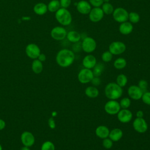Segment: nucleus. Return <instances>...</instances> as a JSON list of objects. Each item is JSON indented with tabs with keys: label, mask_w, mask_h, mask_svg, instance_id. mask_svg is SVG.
Returning a JSON list of instances; mask_svg holds the SVG:
<instances>
[{
	"label": "nucleus",
	"mask_w": 150,
	"mask_h": 150,
	"mask_svg": "<svg viewBox=\"0 0 150 150\" xmlns=\"http://www.w3.org/2000/svg\"><path fill=\"white\" fill-rule=\"evenodd\" d=\"M74 57V54L71 50L67 49H63L57 53L56 60L60 66L66 67L73 63Z\"/></svg>",
	"instance_id": "1"
},
{
	"label": "nucleus",
	"mask_w": 150,
	"mask_h": 150,
	"mask_svg": "<svg viewBox=\"0 0 150 150\" xmlns=\"http://www.w3.org/2000/svg\"><path fill=\"white\" fill-rule=\"evenodd\" d=\"M105 94L107 98L115 100L120 98L122 94L121 87L114 83H108L105 88Z\"/></svg>",
	"instance_id": "2"
},
{
	"label": "nucleus",
	"mask_w": 150,
	"mask_h": 150,
	"mask_svg": "<svg viewBox=\"0 0 150 150\" xmlns=\"http://www.w3.org/2000/svg\"><path fill=\"white\" fill-rule=\"evenodd\" d=\"M57 21L63 26H67L71 23L72 16L70 12L66 8L59 9L55 13Z\"/></svg>",
	"instance_id": "3"
},
{
	"label": "nucleus",
	"mask_w": 150,
	"mask_h": 150,
	"mask_svg": "<svg viewBox=\"0 0 150 150\" xmlns=\"http://www.w3.org/2000/svg\"><path fill=\"white\" fill-rule=\"evenodd\" d=\"M129 13L126 9L123 8H117L112 12V16L114 19L119 23L127 22L128 19Z\"/></svg>",
	"instance_id": "4"
},
{
	"label": "nucleus",
	"mask_w": 150,
	"mask_h": 150,
	"mask_svg": "<svg viewBox=\"0 0 150 150\" xmlns=\"http://www.w3.org/2000/svg\"><path fill=\"white\" fill-rule=\"evenodd\" d=\"M97 46L96 40L91 38L87 36L84 38L81 43V48L86 53H91L93 52Z\"/></svg>",
	"instance_id": "5"
},
{
	"label": "nucleus",
	"mask_w": 150,
	"mask_h": 150,
	"mask_svg": "<svg viewBox=\"0 0 150 150\" xmlns=\"http://www.w3.org/2000/svg\"><path fill=\"white\" fill-rule=\"evenodd\" d=\"M25 53L28 57L34 60L38 59L40 53V49L37 45L29 43L26 46Z\"/></svg>",
	"instance_id": "6"
},
{
	"label": "nucleus",
	"mask_w": 150,
	"mask_h": 150,
	"mask_svg": "<svg viewBox=\"0 0 150 150\" xmlns=\"http://www.w3.org/2000/svg\"><path fill=\"white\" fill-rule=\"evenodd\" d=\"M125 49L126 46L122 42H113L109 46V52L112 54L117 55L121 54L125 52Z\"/></svg>",
	"instance_id": "7"
},
{
	"label": "nucleus",
	"mask_w": 150,
	"mask_h": 150,
	"mask_svg": "<svg viewBox=\"0 0 150 150\" xmlns=\"http://www.w3.org/2000/svg\"><path fill=\"white\" fill-rule=\"evenodd\" d=\"M93 77L94 74L93 71L90 69L87 68L81 69L78 74V79L79 81L84 84L91 81Z\"/></svg>",
	"instance_id": "8"
},
{
	"label": "nucleus",
	"mask_w": 150,
	"mask_h": 150,
	"mask_svg": "<svg viewBox=\"0 0 150 150\" xmlns=\"http://www.w3.org/2000/svg\"><path fill=\"white\" fill-rule=\"evenodd\" d=\"M51 37L56 40H63L67 35L66 30L62 26L54 27L50 32Z\"/></svg>",
	"instance_id": "9"
},
{
	"label": "nucleus",
	"mask_w": 150,
	"mask_h": 150,
	"mask_svg": "<svg viewBox=\"0 0 150 150\" xmlns=\"http://www.w3.org/2000/svg\"><path fill=\"white\" fill-rule=\"evenodd\" d=\"M21 140L23 146L30 147L35 142V138L33 134L29 131H24L21 135Z\"/></svg>",
	"instance_id": "10"
},
{
	"label": "nucleus",
	"mask_w": 150,
	"mask_h": 150,
	"mask_svg": "<svg viewBox=\"0 0 150 150\" xmlns=\"http://www.w3.org/2000/svg\"><path fill=\"white\" fill-rule=\"evenodd\" d=\"M120 105L117 101L111 100L105 104L104 110L107 113L110 115H114L120 111Z\"/></svg>",
	"instance_id": "11"
},
{
	"label": "nucleus",
	"mask_w": 150,
	"mask_h": 150,
	"mask_svg": "<svg viewBox=\"0 0 150 150\" xmlns=\"http://www.w3.org/2000/svg\"><path fill=\"white\" fill-rule=\"evenodd\" d=\"M104 16V12L100 7H94L89 13V19L93 22H97L101 21Z\"/></svg>",
	"instance_id": "12"
},
{
	"label": "nucleus",
	"mask_w": 150,
	"mask_h": 150,
	"mask_svg": "<svg viewBox=\"0 0 150 150\" xmlns=\"http://www.w3.org/2000/svg\"><path fill=\"white\" fill-rule=\"evenodd\" d=\"M134 128L138 132L143 133L145 132L148 129V125L142 118H138L135 119L133 122Z\"/></svg>",
	"instance_id": "13"
},
{
	"label": "nucleus",
	"mask_w": 150,
	"mask_h": 150,
	"mask_svg": "<svg viewBox=\"0 0 150 150\" xmlns=\"http://www.w3.org/2000/svg\"><path fill=\"white\" fill-rule=\"evenodd\" d=\"M76 8L79 12L81 14H88L90 13L91 6L90 4L84 0H81L79 1L76 5Z\"/></svg>",
	"instance_id": "14"
},
{
	"label": "nucleus",
	"mask_w": 150,
	"mask_h": 150,
	"mask_svg": "<svg viewBox=\"0 0 150 150\" xmlns=\"http://www.w3.org/2000/svg\"><path fill=\"white\" fill-rule=\"evenodd\" d=\"M128 94L132 99L138 100L142 97L143 92L138 86H131L128 90Z\"/></svg>",
	"instance_id": "15"
},
{
	"label": "nucleus",
	"mask_w": 150,
	"mask_h": 150,
	"mask_svg": "<svg viewBox=\"0 0 150 150\" xmlns=\"http://www.w3.org/2000/svg\"><path fill=\"white\" fill-rule=\"evenodd\" d=\"M117 117L120 122L126 123L131 121L132 117V114L130 111L127 109H123L118 112Z\"/></svg>",
	"instance_id": "16"
},
{
	"label": "nucleus",
	"mask_w": 150,
	"mask_h": 150,
	"mask_svg": "<svg viewBox=\"0 0 150 150\" xmlns=\"http://www.w3.org/2000/svg\"><path fill=\"white\" fill-rule=\"evenodd\" d=\"M96 62H97L96 57L91 54H89L85 56L83 59V65L85 68L90 69L95 66V65L96 64Z\"/></svg>",
	"instance_id": "17"
},
{
	"label": "nucleus",
	"mask_w": 150,
	"mask_h": 150,
	"mask_svg": "<svg viewBox=\"0 0 150 150\" xmlns=\"http://www.w3.org/2000/svg\"><path fill=\"white\" fill-rule=\"evenodd\" d=\"M133 30V26L132 23L128 22H124L120 24L119 26L120 32L124 35H128L132 32Z\"/></svg>",
	"instance_id": "18"
},
{
	"label": "nucleus",
	"mask_w": 150,
	"mask_h": 150,
	"mask_svg": "<svg viewBox=\"0 0 150 150\" xmlns=\"http://www.w3.org/2000/svg\"><path fill=\"white\" fill-rule=\"evenodd\" d=\"M47 5L43 2H39L35 5L33 6L34 12L38 15H43L47 11Z\"/></svg>",
	"instance_id": "19"
},
{
	"label": "nucleus",
	"mask_w": 150,
	"mask_h": 150,
	"mask_svg": "<svg viewBox=\"0 0 150 150\" xmlns=\"http://www.w3.org/2000/svg\"><path fill=\"white\" fill-rule=\"evenodd\" d=\"M108 128L104 125L98 127L96 129V135L100 138H106L109 135Z\"/></svg>",
	"instance_id": "20"
},
{
	"label": "nucleus",
	"mask_w": 150,
	"mask_h": 150,
	"mask_svg": "<svg viewBox=\"0 0 150 150\" xmlns=\"http://www.w3.org/2000/svg\"><path fill=\"white\" fill-rule=\"evenodd\" d=\"M66 37L69 41L73 43L78 42L81 39L80 34L74 30L69 31L68 33H67Z\"/></svg>",
	"instance_id": "21"
},
{
	"label": "nucleus",
	"mask_w": 150,
	"mask_h": 150,
	"mask_svg": "<svg viewBox=\"0 0 150 150\" xmlns=\"http://www.w3.org/2000/svg\"><path fill=\"white\" fill-rule=\"evenodd\" d=\"M31 68L32 71L35 74H40L43 70L42 62L39 60L38 59H34L32 63Z\"/></svg>",
	"instance_id": "22"
},
{
	"label": "nucleus",
	"mask_w": 150,
	"mask_h": 150,
	"mask_svg": "<svg viewBox=\"0 0 150 150\" xmlns=\"http://www.w3.org/2000/svg\"><path fill=\"white\" fill-rule=\"evenodd\" d=\"M109 137L111 140L114 141H118L122 136V131L119 128H115L109 133Z\"/></svg>",
	"instance_id": "23"
},
{
	"label": "nucleus",
	"mask_w": 150,
	"mask_h": 150,
	"mask_svg": "<svg viewBox=\"0 0 150 150\" xmlns=\"http://www.w3.org/2000/svg\"><path fill=\"white\" fill-rule=\"evenodd\" d=\"M47 10L51 12H56L60 9V4L59 0H52L47 5Z\"/></svg>",
	"instance_id": "24"
},
{
	"label": "nucleus",
	"mask_w": 150,
	"mask_h": 150,
	"mask_svg": "<svg viewBox=\"0 0 150 150\" xmlns=\"http://www.w3.org/2000/svg\"><path fill=\"white\" fill-rule=\"evenodd\" d=\"M98 90L96 87H88L85 90V94L86 96L90 98L97 97L98 95Z\"/></svg>",
	"instance_id": "25"
},
{
	"label": "nucleus",
	"mask_w": 150,
	"mask_h": 150,
	"mask_svg": "<svg viewBox=\"0 0 150 150\" xmlns=\"http://www.w3.org/2000/svg\"><path fill=\"white\" fill-rule=\"evenodd\" d=\"M126 64H127V62L125 59L122 57L117 59L114 62V66L117 69H122L124 68Z\"/></svg>",
	"instance_id": "26"
},
{
	"label": "nucleus",
	"mask_w": 150,
	"mask_h": 150,
	"mask_svg": "<svg viewBox=\"0 0 150 150\" xmlns=\"http://www.w3.org/2000/svg\"><path fill=\"white\" fill-rule=\"evenodd\" d=\"M104 65L103 63H99L96 64L94 67V70L93 72L94 76L96 77L100 76L101 74L103 71L104 70Z\"/></svg>",
	"instance_id": "27"
},
{
	"label": "nucleus",
	"mask_w": 150,
	"mask_h": 150,
	"mask_svg": "<svg viewBox=\"0 0 150 150\" xmlns=\"http://www.w3.org/2000/svg\"><path fill=\"white\" fill-rule=\"evenodd\" d=\"M101 9L104 13H105L107 15H110L111 13H112L114 10L113 6L109 2H105L103 4Z\"/></svg>",
	"instance_id": "28"
},
{
	"label": "nucleus",
	"mask_w": 150,
	"mask_h": 150,
	"mask_svg": "<svg viewBox=\"0 0 150 150\" xmlns=\"http://www.w3.org/2000/svg\"><path fill=\"white\" fill-rule=\"evenodd\" d=\"M128 19L129 20L131 23H137L139 21L140 17L138 13L135 12H131L129 13Z\"/></svg>",
	"instance_id": "29"
},
{
	"label": "nucleus",
	"mask_w": 150,
	"mask_h": 150,
	"mask_svg": "<svg viewBox=\"0 0 150 150\" xmlns=\"http://www.w3.org/2000/svg\"><path fill=\"white\" fill-rule=\"evenodd\" d=\"M117 84L120 87H124L127 83V78L124 74H120L117 78Z\"/></svg>",
	"instance_id": "30"
},
{
	"label": "nucleus",
	"mask_w": 150,
	"mask_h": 150,
	"mask_svg": "<svg viewBox=\"0 0 150 150\" xmlns=\"http://www.w3.org/2000/svg\"><path fill=\"white\" fill-rule=\"evenodd\" d=\"M41 150H55V146L52 142L47 141L42 144Z\"/></svg>",
	"instance_id": "31"
},
{
	"label": "nucleus",
	"mask_w": 150,
	"mask_h": 150,
	"mask_svg": "<svg viewBox=\"0 0 150 150\" xmlns=\"http://www.w3.org/2000/svg\"><path fill=\"white\" fill-rule=\"evenodd\" d=\"M112 58V54L110 53L109 51L104 52L101 56L102 60L105 62H110Z\"/></svg>",
	"instance_id": "32"
},
{
	"label": "nucleus",
	"mask_w": 150,
	"mask_h": 150,
	"mask_svg": "<svg viewBox=\"0 0 150 150\" xmlns=\"http://www.w3.org/2000/svg\"><path fill=\"white\" fill-rule=\"evenodd\" d=\"M131 101L128 98H124L120 101V107L124 109L128 108L130 105Z\"/></svg>",
	"instance_id": "33"
},
{
	"label": "nucleus",
	"mask_w": 150,
	"mask_h": 150,
	"mask_svg": "<svg viewBox=\"0 0 150 150\" xmlns=\"http://www.w3.org/2000/svg\"><path fill=\"white\" fill-rule=\"evenodd\" d=\"M138 87H139V88L141 90V91L143 93L146 92L147 87H148V83H147V81L146 80H140L139 83H138Z\"/></svg>",
	"instance_id": "34"
},
{
	"label": "nucleus",
	"mask_w": 150,
	"mask_h": 150,
	"mask_svg": "<svg viewBox=\"0 0 150 150\" xmlns=\"http://www.w3.org/2000/svg\"><path fill=\"white\" fill-rule=\"evenodd\" d=\"M142 99L144 103L150 105V92H145L142 96Z\"/></svg>",
	"instance_id": "35"
},
{
	"label": "nucleus",
	"mask_w": 150,
	"mask_h": 150,
	"mask_svg": "<svg viewBox=\"0 0 150 150\" xmlns=\"http://www.w3.org/2000/svg\"><path fill=\"white\" fill-rule=\"evenodd\" d=\"M103 145L104 148L106 149H110L112 147V140H111L109 138H104L103 142Z\"/></svg>",
	"instance_id": "36"
},
{
	"label": "nucleus",
	"mask_w": 150,
	"mask_h": 150,
	"mask_svg": "<svg viewBox=\"0 0 150 150\" xmlns=\"http://www.w3.org/2000/svg\"><path fill=\"white\" fill-rule=\"evenodd\" d=\"M90 5L94 7H100L103 5L104 1L103 0H89Z\"/></svg>",
	"instance_id": "37"
},
{
	"label": "nucleus",
	"mask_w": 150,
	"mask_h": 150,
	"mask_svg": "<svg viewBox=\"0 0 150 150\" xmlns=\"http://www.w3.org/2000/svg\"><path fill=\"white\" fill-rule=\"evenodd\" d=\"M59 2H60V6L63 8L66 9L71 4V0H60Z\"/></svg>",
	"instance_id": "38"
},
{
	"label": "nucleus",
	"mask_w": 150,
	"mask_h": 150,
	"mask_svg": "<svg viewBox=\"0 0 150 150\" xmlns=\"http://www.w3.org/2000/svg\"><path fill=\"white\" fill-rule=\"evenodd\" d=\"M48 125H49V127L51 129H54L55 128V127H56L55 121H54L53 117H51L48 120Z\"/></svg>",
	"instance_id": "39"
},
{
	"label": "nucleus",
	"mask_w": 150,
	"mask_h": 150,
	"mask_svg": "<svg viewBox=\"0 0 150 150\" xmlns=\"http://www.w3.org/2000/svg\"><path fill=\"white\" fill-rule=\"evenodd\" d=\"M91 83L94 86H98L101 83V80L98 77H93L91 80Z\"/></svg>",
	"instance_id": "40"
},
{
	"label": "nucleus",
	"mask_w": 150,
	"mask_h": 150,
	"mask_svg": "<svg viewBox=\"0 0 150 150\" xmlns=\"http://www.w3.org/2000/svg\"><path fill=\"white\" fill-rule=\"evenodd\" d=\"M38 59L39 60H40V62H45L46 59V55L44 54V53H40V54L39 55L38 57Z\"/></svg>",
	"instance_id": "41"
},
{
	"label": "nucleus",
	"mask_w": 150,
	"mask_h": 150,
	"mask_svg": "<svg viewBox=\"0 0 150 150\" xmlns=\"http://www.w3.org/2000/svg\"><path fill=\"white\" fill-rule=\"evenodd\" d=\"M6 126V123L5 121L2 119L0 118V131L4 129Z\"/></svg>",
	"instance_id": "42"
},
{
	"label": "nucleus",
	"mask_w": 150,
	"mask_h": 150,
	"mask_svg": "<svg viewBox=\"0 0 150 150\" xmlns=\"http://www.w3.org/2000/svg\"><path fill=\"white\" fill-rule=\"evenodd\" d=\"M143 115H144V113H143V112H142V111L139 110V111H137V117H138V118H142V117H143Z\"/></svg>",
	"instance_id": "43"
},
{
	"label": "nucleus",
	"mask_w": 150,
	"mask_h": 150,
	"mask_svg": "<svg viewBox=\"0 0 150 150\" xmlns=\"http://www.w3.org/2000/svg\"><path fill=\"white\" fill-rule=\"evenodd\" d=\"M21 150H30L29 147L28 146H23L21 148Z\"/></svg>",
	"instance_id": "44"
},
{
	"label": "nucleus",
	"mask_w": 150,
	"mask_h": 150,
	"mask_svg": "<svg viewBox=\"0 0 150 150\" xmlns=\"http://www.w3.org/2000/svg\"><path fill=\"white\" fill-rule=\"evenodd\" d=\"M103 1H104V2H108L109 0H103Z\"/></svg>",
	"instance_id": "45"
},
{
	"label": "nucleus",
	"mask_w": 150,
	"mask_h": 150,
	"mask_svg": "<svg viewBox=\"0 0 150 150\" xmlns=\"http://www.w3.org/2000/svg\"><path fill=\"white\" fill-rule=\"evenodd\" d=\"M0 150H2V145L0 144Z\"/></svg>",
	"instance_id": "46"
}]
</instances>
